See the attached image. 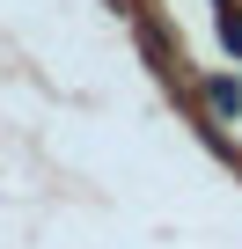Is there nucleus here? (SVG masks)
<instances>
[{"label": "nucleus", "instance_id": "obj_1", "mask_svg": "<svg viewBox=\"0 0 242 249\" xmlns=\"http://www.w3.org/2000/svg\"><path fill=\"white\" fill-rule=\"evenodd\" d=\"M205 103H213L220 117H235V110H242V81H235V73H213V81H205Z\"/></svg>", "mask_w": 242, "mask_h": 249}, {"label": "nucleus", "instance_id": "obj_2", "mask_svg": "<svg viewBox=\"0 0 242 249\" xmlns=\"http://www.w3.org/2000/svg\"><path fill=\"white\" fill-rule=\"evenodd\" d=\"M220 44L242 59V8H235V0H220Z\"/></svg>", "mask_w": 242, "mask_h": 249}]
</instances>
